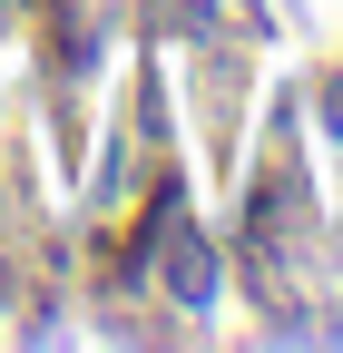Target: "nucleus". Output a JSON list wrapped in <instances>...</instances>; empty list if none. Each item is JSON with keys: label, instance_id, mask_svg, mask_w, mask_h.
<instances>
[{"label": "nucleus", "instance_id": "f257e3e1", "mask_svg": "<svg viewBox=\"0 0 343 353\" xmlns=\"http://www.w3.org/2000/svg\"><path fill=\"white\" fill-rule=\"evenodd\" d=\"M167 285H177V304H206V294H216V255H206L196 226L167 236Z\"/></svg>", "mask_w": 343, "mask_h": 353}]
</instances>
